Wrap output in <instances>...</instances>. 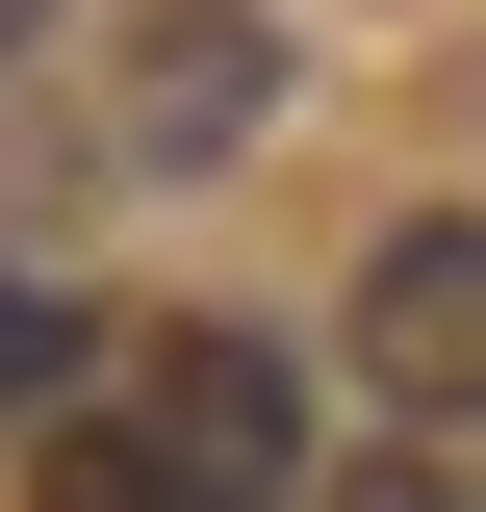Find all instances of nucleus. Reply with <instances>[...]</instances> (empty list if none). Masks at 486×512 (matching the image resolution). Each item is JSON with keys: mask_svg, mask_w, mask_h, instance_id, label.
<instances>
[{"mask_svg": "<svg viewBox=\"0 0 486 512\" xmlns=\"http://www.w3.org/2000/svg\"><path fill=\"white\" fill-rule=\"evenodd\" d=\"M103 410L180 461V512H282V487H307V384H282V333H128Z\"/></svg>", "mask_w": 486, "mask_h": 512, "instance_id": "nucleus-1", "label": "nucleus"}, {"mask_svg": "<svg viewBox=\"0 0 486 512\" xmlns=\"http://www.w3.org/2000/svg\"><path fill=\"white\" fill-rule=\"evenodd\" d=\"M359 359H384V410H435V436L486 410V205H410V231L359 256Z\"/></svg>", "mask_w": 486, "mask_h": 512, "instance_id": "nucleus-2", "label": "nucleus"}, {"mask_svg": "<svg viewBox=\"0 0 486 512\" xmlns=\"http://www.w3.org/2000/svg\"><path fill=\"white\" fill-rule=\"evenodd\" d=\"M282 103V26H256V0H154V26H128V154H154V180H180V154H231V128Z\"/></svg>", "mask_w": 486, "mask_h": 512, "instance_id": "nucleus-3", "label": "nucleus"}, {"mask_svg": "<svg viewBox=\"0 0 486 512\" xmlns=\"http://www.w3.org/2000/svg\"><path fill=\"white\" fill-rule=\"evenodd\" d=\"M26 512H180V461L128 436V410H52L26 436Z\"/></svg>", "mask_w": 486, "mask_h": 512, "instance_id": "nucleus-4", "label": "nucleus"}, {"mask_svg": "<svg viewBox=\"0 0 486 512\" xmlns=\"http://www.w3.org/2000/svg\"><path fill=\"white\" fill-rule=\"evenodd\" d=\"M77 359H103V333H77V282H0V410H52Z\"/></svg>", "mask_w": 486, "mask_h": 512, "instance_id": "nucleus-5", "label": "nucleus"}, {"mask_svg": "<svg viewBox=\"0 0 486 512\" xmlns=\"http://www.w3.org/2000/svg\"><path fill=\"white\" fill-rule=\"evenodd\" d=\"M26 26H52V0H0V52H26Z\"/></svg>", "mask_w": 486, "mask_h": 512, "instance_id": "nucleus-6", "label": "nucleus"}, {"mask_svg": "<svg viewBox=\"0 0 486 512\" xmlns=\"http://www.w3.org/2000/svg\"><path fill=\"white\" fill-rule=\"evenodd\" d=\"M461 436H486V410H461Z\"/></svg>", "mask_w": 486, "mask_h": 512, "instance_id": "nucleus-7", "label": "nucleus"}]
</instances>
